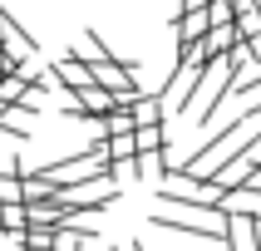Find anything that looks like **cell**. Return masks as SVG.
Here are the masks:
<instances>
[{"label":"cell","mask_w":261,"mask_h":251,"mask_svg":"<svg viewBox=\"0 0 261 251\" xmlns=\"http://www.w3.org/2000/svg\"><path fill=\"white\" fill-rule=\"evenodd\" d=\"M148 221L163 227V232H177V236H207V241H227L232 236L227 207H197V202H173V197H158Z\"/></svg>","instance_id":"6da1fadb"},{"label":"cell","mask_w":261,"mask_h":251,"mask_svg":"<svg viewBox=\"0 0 261 251\" xmlns=\"http://www.w3.org/2000/svg\"><path fill=\"white\" fill-rule=\"evenodd\" d=\"M114 197H118V182L114 177H99V182H79V187L55 192V207L69 212V217H94V212H103Z\"/></svg>","instance_id":"7a4b0ae2"},{"label":"cell","mask_w":261,"mask_h":251,"mask_svg":"<svg viewBox=\"0 0 261 251\" xmlns=\"http://www.w3.org/2000/svg\"><path fill=\"white\" fill-rule=\"evenodd\" d=\"M0 49H5L15 64H25V59H35V54H40V44L30 40L20 25H15V15H10V10H0Z\"/></svg>","instance_id":"3957f363"},{"label":"cell","mask_w":261,"mask_h":251,"mask_svg":"<svg viewBox=\"0 0 261 251\" xmlns=\"http://www.w3.org/2000/svg\"><path fill=\"white\" fill-rule=\"evenodd\" d=\"M69 54L79 59V64H89V69H99V64H109V59H114V49H109V44H103L94 30H84V35L74 40V49H69Z\"/></svg>","instance_id":"277c9868"},{"label":"cell","mask_w":261,"mask_h":251,"mask_svg":"<svg viewBox=\"0 0 261 251\" xmlns=\"http://www.w3.org/2000/svg\"><path fill=\"white\" fill-rule=\"evenodd\" d=\"M0 207H25V177L0 173Z\"/></svg>","instance_id":"5b68a950"},{"label":"cell","mask_w":261,"mask_h":251,"mask_svg":"<svg viewBox=\"0 0 261 251\" xmlns=\"http://www.w3.org/2000/svg\"><path fill=\"white\" fill-rule=\"evenodd\" d=\"M5 118H10V103H5V99H0V123H5Z\"/></svg>","instance_id":"8992f818"},{"label":"cell","mask_w":261,"mask_h":251,"mask_svg":"<svg viewBox=\"0 0 261 251\" xmlns=\"http://www.w3.org/2000/svg\"><path fill=\"white\" fill-rule=\"evenodd\" d=\"M118 251H143V246H138V241H123V246H118Z\"/></svg>","instance_id":"52a82bcc"}]
</instances>
